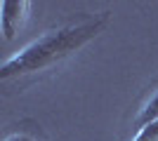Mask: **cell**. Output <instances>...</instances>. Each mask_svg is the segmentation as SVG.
Listing matches in <instances>:
<instances>
[{"label": "cell", "instance_id": "cell-3", "mask_svg": "<svg viewBox=\"0 0 158 141\" xmlns=\"http://www.w3.org/2000/svg\"><path fill=\"white\" fill-rule=\"evenodd\" d=\"M2 141H45V136L38 129V125L24 122V125H17V129H12Z\"/></svg>", "mask_w": 158, "mask_h": 141}, {"label": "cell", "instance_id": "cell-2", "mask_svg": "<svg viewBox=\"0 0 158 141\" xmlns=\"http://www.w3.org/2000/svg\"><path fill=\"white\" fill-rule=\"evenodd\" d=\"M31 12L28 0H2L0 5V26H2V38L7 42L19 33Z\"/></svg>", "mask_w": 158, "mask_h": 141}, {"label": "cell", "instance_id": "cell-1", "mask_svg": "<svg viewBox=\"0 0 158 141\" xmlns=\"http://www.w3.org/2000/svg\"><path fill=\"white\" fill-rule=\"evenodd\" d=\"M109 17H99V19H85L80 24H69V26L47 31L45 35H40L38 40H33L26 45L21 52L2 64L0 68V82H12L21 80V78H31L43 71H50L64 59H69L71 54H76L80 47H85L87 42L97 38L102 33V28L106 26Z\"/></svg>", "mask_w": 158, "mask_h": 141}, {"label": "cell", "instance_id": "cell-4", "mask_svg": "<svg viewBox=\"0 0 158 141\" xmlns=\"http://www.w3.org/2000/svg\"><path fill=\"white\" fill-rule=\"evenodd\" d=\"M153 120H158V89L151 94V99L144 104V108L139 111L135 125H137V127H144V125H149V122H153Z\"/></svg>", "mask_w": 158, "mask_h": 141}, {"label": "cell", "instance_id": "cell-5", "mask_svg": "<svg viewBox=\"0 0 158 141\" xmlns=\"http://www.w3.org/2000/svg\"><path fill=\"white\" fill-rule=\"evenodd\" d=\"M132 141H158V120L149 122V125H144V127H139L137 136Z\"/></svg>", "mask_w": 158, "mask_h": 141}]
</instances>
